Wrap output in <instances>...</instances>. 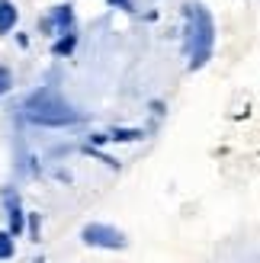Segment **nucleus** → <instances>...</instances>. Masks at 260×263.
<instances>
[{"mask_svg":"<svg viewBox=\"0 0 260 263\" xmlns=\"http://www.w3.org/2000/svg\"><path fill=\"white\" fill-rule=\"evenodd\" d=\"M106 7L122 10V13H135V4H132V0H106Z\"/></svg>","mask_w":260,"mask_h":263,"instance_id":"11","label":"nucleus"},{"mask_svg":"<svg viewBox=\"0 0 260 263\" xmlns=\"http://www.w3.org/2000/svg\"><path fill=\"white\" fill-rule=\"evenodd\" d=\"M23 116L32 125H45V128H68L84 122V112H77L55 87H39L35 93L26 97Z\"/></svg>","mask_w":260,"mask_h":263,"instance_id":"2","label":"nucleus"},{"mask_svg":"<svg viewBox=\"0 0 260 263\" xmlns=\"http://www.w3.org/2000/svg\"><path fill=\"white\" fill-rule=\"evenodd\" d=\"M16 23H20V10L13 0H0V35H7L16 29Z\"/></svg>","mask_w":260,"mask_h":263,"instance_id":"5","label":"nucleus"},{"mask_svg":"<svg viewBox=\"0 0 260 263\" xmlns=\"http://www.w3.org/2000/svg\"><path fill=\"white\" fill-rule=\"evenodd\" d=\"M74 26H77L74 7L68 4V0H61V4L51 7L48 16L39 20V32L42 35H64V32H74Z\"/></svg>","mask_w":260,"mask_h":263,"instance_id":"4","label":"nucleus"},{"mask_svg":"<svg viewBox=\"0 0 260 263\" xmlns=\"http://www.w3.org/2000/svg\"><path fill=\"white\" fill-rule=\"evenodd\" d=\"M81 241L87 247H100V251H125L128 247L125 231H119L116 225H106V221H90V225H84Z\"/></svg>","mask_w":260,"mask_h":263,"instance_id":"3","label":"nucleus"},{"mask_svg":"<svg viewBox=\"0 0 260 263\" xmlns=\"http://www.w3.org/2000/svg\"><path fill=\"white\" fill-rule=\"evenodd\" d=\"M74 48H77V32H64V35H58L55 42H51V55L55 58H71Z\"/></svg>","mask_w":260,"mask_h":263,"instance_id":"6","label":"nucleus"},{"mask_svg":"<svg viewBox=\"0 0 260 263\" xmlns=\"http://www.w3.org/2000/svg\"><path fill=\"white\" fill-rule=\"evenodd\" d=\"M10 90H13V71L7 64H0V97H7Z\"/></svg>","mask_w":260,"mask_h":263,"instance_id":"10","label":"nucleus"},{"mask_svg":"<svg viewBox=\"0 0 260 263\" xmlns=\"http://www.w3.org/2000/svg\"><path fill=\"white\" fill-rule=\"evenodd\" d=\"M109 135V141H141L145 138V128H113V132H106Z\"/></svg>","mask_w":260,"mask_h":263,"instance_id":"7","label":"nucleus"},{"mask_svg":"<svg viewBox=\"0 0 260 263\" xmlns=\"http://www.w3.org/2000/svg\"><path fill=\"white\" fill-rule=\"evenodd\" d=\"M183 51L190 71H202L215 51V20L199 0L183 4Z\"/></svg>","mask_w":260,"mask_h":263,"instance_id":"1","label":"nucleus"},{"mask_svg":"<svg viewBox=\"0 0 260 263\" xmlns=\"http://www.w3.org/2000/svg\"><path fill=\"white\" fill-rule=\"evenodd\" d=\"M106 141H109L106 132H94V135H90V148H100V144H106Z\"/></svg>","mask_w":260,"mask_h":263,"instance_id":"12","label":"nucleus"},{"mask_svg":"<svg viewBox=\"0 0 260 263\" xmlns=\"http://www.w3.org/2000/svg\"><path fill=\"white\" fill-rule=\"evenodd\" d=\"M26 231H29V241H42V218L35 212L26 215Z\"/></svg>","mask_w":260,"mask_h":263,"instance_id":"9","label":"nucleus"},{"mask_svg":"<svg viewBox=\"0 0 260 263\" xmlns=\"http://www.w3.org/2000/svg\"><path fill=\"white\" fill-rule=\"evenodd\" d=\"M13 254H16V244H13V234L4 228L0 231V260H10Z\"/></svg>","mask_w":260,"mask_h":263,"instance_id":"8","label":"nucleus"}]
</instances>
